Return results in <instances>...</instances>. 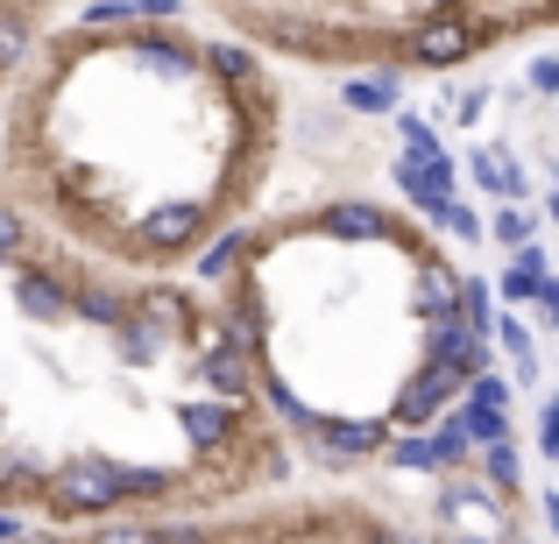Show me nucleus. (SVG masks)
I'll use <instances>...</instances> for the list:
<instances>
[{
    "label": "nucleus",
    "instance_id": "1",
    "mask_svg": "<svg viewBox=\"0 0 559 544\" xmlns=\"http://www.w3.org/2000/svg\"><path fill=\"white\" fill-rule=\"evenodd\" d=\"M43 503H50L57 517H99V523H107L114 509H121V503H135V495H128V467H121V460L79 452V460H64V467L50 474Z\"/></svg>",
    "mask_w": 559,
    "mask_h": 544
},
{
    "label": "nucleus",
    "instance_id": "2",
    "mask_svg": "<svg viewBox=\"0 0 559 544\" xmlns=\"http://www.w3.org/2000/svg\"><path fill=\"white\" fill-rule=\"evenodd\" d=\"M489 333H475L467 318H439V326H425V361L439 367V375H453L467 389L475 375H489Z\"/></svg>",
    "mask_w": 559,
    "mask_h": 544
},
{
    "label": "nucleus",
    "instance_id": "3",
    "mask_svg": "<svg viewBox=\"0 0 559 544\" xmlns=\"http://www.w3.org/2000/svg\"><path fill=\"white\" fill-rule=\"evenodd\" d=\"M503 503H510V495H496L489 481H467V474L439 488V517H447V523H461V537H510Z\"/></svg>",
    "mask_w": 559,
    "mask_h": 544
},
{
    "label": "nucleus",
    "instance_id": "4",
    "mask_svg": "<svg viewBox=\"0 0 559 544\" xmlns=\"http://www.w3.org/2000/svg\"><path fill=\"white\" fill-rule=\"evenodd\" d=\"M205 233V205L199 198H164L135 219V247L142 255H185L191 241Z\"/></svg>",
    "mask_w": 559,
    "mask_h": 544
},
{
    "label": "nucleus",
    "instance_id": "5",
    "mask_svg": "<svg viewBox=\"0 0 559 544\" xmlns=\"http://www.w3.org/2000/svg\"><path fill=\"white\" fill-rule=\"evenodd\" d=\"M453 396H461V382H453V375H439V367L425 361L418 375H411L404 389H396L390 424H396V432H432V424L447 418V403H453Z\"/></svg>",
    "mask_w": 559,
    "mask_h": 544
},
{
    "label": "nucleus",
    "instance_id": "6",
    "mask_svg": "<svg viewBox=\"0 0 559 544\" xmlns=\"http://www.w3.org/2000/svg\"><path fill=\"white\" fill-rule=\"evenodd\" d=\"M8 290H14V312H22L28 326H64V318H79V290H64V276H50V269H14Z\"/></svg>",
    "mask_w": 559,
    "mask_h": 544
},
{
    "label": "nucleus",
    "instance_id": "7",
    "mask_svg": "<svg viewBox=\"0 0 559 544\" xmlns=\"http://www.w3.org/2000/svg\"><path fill=\"white\" fill-rule=\"evenodd\" d=\"M312 446H319V460H376V452H390V424H376V418H319Z\"/></svg>",
    "mask_w": 559,
    "mask_h": 544
},
{
    "label": "nucleus",
    "instance_id": "8",
    "mask_svg": "<svg viewBox=\"0 0 559 544\" xmlns=\"http://www.w3.org/2000/svg\"><path fill=\"white\" fill-rule=\"evenodd\" d=\"M461 290H467V276H453L447 262L425 247V255H418V290H411V312H418L425 326H439V318H461Z\"/></svg>",
    "mask_w": 559,
    "mask_h": 544
},
{
    "label": "nucleus",
    "instance_id": "9",
    "mask_svg": "<svg viewBox=\"0 0 559 544\" xmlns=\"http://www.w3.org/2000/svg\"><path fill=\"white\" fill-rule=\"evenodd\" d=\"M396 191H404L425 219L447 227V213H453V164H411V156H396Z\"/></svg>",
    "mask_w": 559,
    "mask_h": 544
},
{
    "label": "nucleus",
    "instance_id": "10",
    "mask_svg": "<svg viewBox=\"0 0 559 544\" xmlns=\"http://www.w3.org/2000/svg\"><path fill=\"white\" fill-rule=\"evenodd\" d=\"M199 375H205V389H213L219 403H234V410L248 403V389H262V367H255V354H241V347H227V340H219L213 354L199 361Z\"/></svg>",
    "mask_w": 559,
    "mask_h": 544
},
{
    "label": "nucleus",
    "instance_id": "11",
    "mask_svg": "<svg viewBox=\"0 0 559 544\" xmlns=\"http://www.w3.org/2000/svg\"><path fill=\"white\" fill-rule=\"evenodd\" d=\"M475 28L461 22V14H439V22H425L418 36H411V64H425V71H447V64H461L467 50H475Z\"/></svg>",
    "mask_w": 559,
    "mask_h": 544
},
{
    "label": "nucleus",
    "instance_id": "12",
    "mask_svg": "<svg viewBox=\"0 0 559 544\" xmlns=\"http://www.w3.org/2000/svg\"><path fill=\"white\" fill-rule=\"evenodd\" d=\"M319 233H326V241H390V219L376 213L369 198H341V205H326V213H319Z\"/></svg>",
    "mask_w": 559,
    "mask_h": 544
},
{
    "label": "nucleus",
    "instance_id": "13",
    "mask_svg": "<svg viewBox=\"0 0 559 544\" xmlns=\"http://www.w3.org/2000/svg\"><path fill=\"white\" fill-rule=\"evenodd\" d=\"M128 57H135L150 78H170V85L199 71V50H191V43H178V36H135V43H128Z\"/></svg>",
    "mask_w": 559,
    "mask_h": 544
},
{
    "label": "nucleus",
    "instance_id": "14",
    "mask_svg": "<svg viewBox=\"0 0 559 544\" xmlns=\"http://www.w3.org/2000/svg\"><path fill=\"white\" fill-rule=\"evenodd\" d=\"M475 184L489 191V198H510V205L532 198V184H524V164H518L510 149H475Z\"/></svg>",
    "mask_w": 559,
    "mask_h": 544
},
{
    "label": "nucleus",
    "instance_id": "15",
    "mask_svg": "<svg viewBox=\"0 0 559 544\" xmlns=\"http://www.w3.org/2000/svg\"><path fill=\"white\" fill-rule=\"evenodd\" d=\"M178 424L199 452H219L234 438V403H178Z\"/></svg>",
    "mask_w": 559,
    "mask_h": 544
},
{
    "label": "nucleus",
    "instance_id": "16",
    "mask_svg": "<svg viewBox=\"0 0 559 544\" xmlns=\"http://www.w3.org/2000/svg\"><path fill=\"white\" fill-rule=\"evenodd\" d=\"M341 107L347 113H396V107H404V85H396L390 71H376V78H347Z\"/></svg>",
    "mask_w": 559,
    "mask_h": 544
},
{
    "label": "nucleus",
    "instance_id": "17",
    "mask_svg": "<svg viewBox=\"0 0 559 544\" xmlns=\"http://www.w3.org/2000/svg\"><path fill=\"white\" fill-rule=\"evenodd\" d=\"M390 467H396V474H404V467H411V474H453L432 432H396L390 438Z\"/></svg>",
    "mask_w": 559,
    "mask_h": 544
},
{
    "label": "nucleus",
    "instance_id": "18",
    "mask_svg": "<svg viewBox=\"0 0 559 544\" xmlns=\"http://www.w3.org/2000/svg\"><path fill=\"white\" fill-rule=\"evenodd\" d=\"M79 318H85V326H107V333H121L128 318H135V304H128V298H114L107 283H93V290H79Z\"/></svg>",
    "mask_w": 559,
    "mask_h": 544
},
{
    "label": "nucleus",
    "instance_id": "19",
    "mask_svg": "<svg viewBox=\"0 0 559 544\" xmlns=\"http://www.w3.org/2000/svg\"><path fill=\"white\" fill-rule=\"evenodd\" d=\"M496 340H503V354H510V382H518V389H532V382H538V347H532V333H524L518 318H503V326H496Z\"/></svg>",
    "mask_w": 559,
    "mask_h": 544
},
{
    "label": "nucleus",
    "instance_id": "20",
    "mask_svg": "<svg viewBox=\"0 0 559 544\" xmlns=\"http://www.w3.org/2000/svg\"><path fill=\"white\" fill-rule=\"evenodd\" d=\"M114 340H121V361H128V367H150V361H156V354H164V347H170V333H156L150 318L135 312V318H128L121 333H114Z\"/></svg>",
    "mask_w": 559,
    "mask_h": 544
},
{
    "label": "nucleus",
    "instance_id": "21",
    "mask_svg": "<svg viewBox=\"0 0 559 544\" xmlns=\"http://www.w3.org/2000/svg\"><path fill=\"white\" fill-rule=\"evenodd\" d=\"M241 262H248V233L234 227V233H219V241L199 255V276H205V283H227V276L241 269Z\"/></svg>",
    "mask_w": 559,
    "mask_h": 544
},
{
    "label": "nucleus",
    "instance_id": "22",
    "mask_svg": "<svg viewBox=\"0 0 559 544\" xmlns=\"http://www.w3.org/2000/svg\"><path fill=\"white\" fill-rule=\"evenodd\" d=\"M262 396H270V410L290 424V432H305V438L319 432V410H305V403H298V389H290L284 375H262Z\"/></svg>",
    "mask_w": 559,
    "mask_h": 544
},
{
    "label": "nucleus",
    "instance_id": "23",
    "mask_svg": "<svg viewBox=\"0 0 559 544\" xmlns=\"http://www.w3.org/2000/svg\"><path fill=\"white\" fill-rule=\"evenodd\" d=\"M396 135H404V156H411V164H453L447 142L432 135V121H418V113H396Z\"/></svg>",
    "mask_w": 559,
    "mask_h": 544
},
{
    "label": "nucleus",
    "instance_id": "24",
    "mask_svg": "<svg viewBox=\"0 0 559 544\" xmlns=\"http://www.w3.org/2000/svg\"><path fill=\"white\" fill-rule=\"evenodd\" d=\"M461 424L475 446H510V410H489V403H467L461 396Z\"/></svg>",
    "mask_w": 559,
    "mask_h": 544
},
{
    "label": "nucleus",
    "instance_id": "25",
    "mask_svg": "<svg viewBox=\"0 0 559 544\" xmlns=\"http://www.w3.org/2000/svg\"><path fill=\"white\" fill-rule=\"evenodd\" d=\"M481 481H489L496 495H518V481H524V467H518V446H481Z\"/></svg>",
    "mask_w": 559,
    "mask_h": 544
},
{
    "label": "nucleus",
    "instance_id": "26",
    "mask_svg": "<svg viewBox=\"0 0 559 544\" xmlns=\"http://www.w3.org/2000/svg\"><path fill=\"white\" fill-rule=\"evenodd\" d=\"M135 312H142V318H150V326H156V333H170V340H178V333L191 326V304H185V298H170V290H150V298H142V304H135Z\"/></svg>",
    "mask_w": 559,
    "mask_h": 544
},
{
    "label": "nucleus",
    "instance_id": "27",
    "mask_svg": "<svg viewBox=\"0 0 559 544\" xmlns=\"http://www.w3.org/2000/svg\"><path fill=\"white\" fill-rule=\"evenodd\" d=\"M489 233H496L503 247H518V255H524V247H538V213H524V205H503V213L489 219Z\"/></svg>",
    "mask_w": 559,
    "mask_h": 544
},
{
    "label": "nucleus",
    "instance_id": "28",
    "mask_svg": "<svg viewBox=\"0 0 559 544\" xmlns=\"http://www.w3.org/2000/svg\"><path fill=\"white\" fill-rule=\"evenodd\" d=\"M219 340H227V347H241V354H255V347H262V304H255V298H241V312H227Z\"/></svg>",
    "mask_w": 559,
    "mask_h": 544
},
{
    "label": "nucleus",
    "instance_id": "29",
    "mask_svg": "<svg viewBox=\"0 0 559 544\" xmlns=\"http://www.w3.org/2000/svg\"><path fill=\"white\" fill-rule=\"evenodd\" d=\"M496 298H510V304H538V298H546V269H524V262H510V269L496 276Z\"/></svg>",
    "mask_w": 559,
    "mask_h": 544
},
{
    "label": "nucleus",
    "instance_id": "30",
    "mask_svg": "<svg viewBox=\"0 0 559 544\" xmlns=\"http://www.w3.org/2000/svg\"><path fill=\"white\" fill-rule=\"evenodd\" d=\"M489 304H496V283H481V276H467V290H461V318H467L475 333H496V326H503V318H496Z\"/></svg>",
    "mask_w": 559,
    "mask_h": 544
},
{
    "label": "nucleus",
    "instance_id": "31",
    "mask_svg": "<svg viewBox=\"0 0 559 544\" xmlns=\"http://www.w3.org/2000/svg\"><path fill=\"white\" fill-rule=\"evenodd\" d=\"M85 544H164V523H128V517L114 523V517H107Z\"/></svg>",
    "mask_w": 559,
    "mask_h": 544
},
{
    "label": "nucleus",
    "instance_id": "32",
    "mask_svg": "<svg viewBox=\"0 0 559 544\" xmlns=\"http://www.w3.org/2000/svg\"><path fill=\"white\" fill-rule=\"evenodd\" d=\"M205 64H213L219 71V78H255V57H248V50H234V43H213V50H205Z\"/></svg>",
    "mask_w": 559,
    "mask_h": 544
},
{
    "label": "nucleus",
    "instance_id": "33",
    "mask_svg": "<svg viewBox=\"0 0 559 544\" xmlns=\"http://www.w3.org/2000/svg\"><path fill=\"white\" fill-rule=\"evenodd\" d=\"M128 495H135V503H156V495H170V474L164 467H128Z\"/></svg>",
    "mask_w": 559,
    "mask_h": 544
},
{
    "label": "nucleus",
    "instance_id": "34",
    "mask_svg": "<svg viewBox=\"0 0 559 544\" xmlns=\"http://www.w3.org/2000/svg\"><path fill=\"white\" fill-rule=\"evenodd\" d=\"M461 396H467V403H489V410H510V382L503 375H475Z\"/></svg>",
    "mask_w": 559,
    "mask_h": 544
},
{
    "label": "nucleus",
    "instance_id": "35",
    "mask_svg": "<svg viewBox=\"0 0 559 544\" xmlns=\"http://www.w3.org/2000/svg\"><path fill=\"white\" fill-rule=\"evenodd\" d=\"M22 241H28V227H22V213H14L8 198H0V262H14L22 255Z\"/></svg>",
    "mask_w": 559,
    "mask_h": 544
},
{
    "label": "nucleus",
    "instance_id": "36",
    "mask_svg": "<svg viewBox=\"0 0 559 544\" xmlns=\"http://www.w3.org/2000/svg\"><path fill=\"white\" fill-rule=\"evenodd\" d=\"M85 22L107 28V22H142V0H99V8H85Z\"/></svg>",
    "mask_w": 559,
    "mask_h": 544
},
{
    "label": "nucleus",
    "instance_id": "37",
    "mask_svg": "<svg viewBox=\"0 0 559 544\" xmlns=\"http://www.w3.org/2000/svg\"><path fill=\"white\" fill-rule=\"evenodd\" d=\"M538 452H546V460H559V396H546V403H538Z\"/></svg>",
    "mask_w": 559,
    "mask_h": 544
},
{
    "label": "nucleus",
    "instance_id": "38",
    "mask_svg": "<svg viewBox=\"0 0 559 544\" xmlns=\"http://www.w3.org/2000/svg\"><path fill=\"white\" fill-rule=\"evenodd\" d=\"M22 50H28V22H22V14H8V22H0V64H14Z\"/></svg>",
    "mask_w": 559,
    "mask_h": 544
},
{
    "label": "nucleus",
    "instance_id": "39",
    "mask_svg": "<svg viewBox=\"0 0 559 544\" xmlns=\"http://www.w3.org/2000/svg\"><path fill=\"white\" fill-rule=\"evenodd\" d=\"M532 93L559 99V57H538V64H532Z\"/></svg>",
    "mask_w": 559,
    "mask_h": 544
},
{
    "label": "nucleus",
    "instance_id": "40",
    "mask_svg": "<svg viewBox=\"0 0 559 544\" xmlns=\"http://www.w3.org/2000/svg\"><path fill=\"white\" fill-rule=\"evenodd\" d=\"M481 107H489V93H453V121H481Z\"/></svg>",
    "mask_w": 559,
    "mask_h": 544
},
{
    "label": "nucleus",
    "instance_id": "41",
    "mask_svg": "<svg viewBox=\"0 0 559 544\" xmlns=\"http://www.w3.org/2000/svg\"><path fill=\"white\" fill-rule=\"evenodd\" d=\"M447 227H453V233H461V241H481V233H489V227H481V219H475V213H467V205H453V213H447Z\"/></svg>",
    "mask_w": 559,
    "mask_h": 544
},
{
    "label": "nucleus",
    "instance_id": "42",
    "mask_svg": "<svg viewBox=\"0 0 559 544\" xmlns=\"http://www.w3.org/2000/svg\"><path fill=\"white\" fill-rule=\"evenodd\" d=\"M164 544H213L199 523H164Z\"/></svg>",
    "mask_w": 559,
    "mask_h": 544
},
{
    "label": "nucleus",
    "instance_id": "43",
    "mask_svg": "<svg viewBox=\"0 0 559 544\" xmlns=\"http://www.w3.org/2000/svg\"><path fill=\"white\" fill-rule=\"evenodd\" d=\"M22 537H28V523L14 517V509H0V544H22Z\"/></svg>",
    "mask_w": 559,
    "mask_h": 544
},
{
    "label": "nucleus",
    "instance_id": "44",
    "mask_svg": "<svg viewBox=\"0 0 559 544\" xmlns=\"http://www.w3.org/2000/svg\"><path fill=\"white\" fill-rule=\"evenodd\" d=\"M178 8H185V0H142V22H170Z\"/></svg>",
    "mask_w": 559,
    "mask_h": 544
},
{
    "label": "nucleus",
    "instance_id": "45",
    "mask_svg": "<svg viewBox=\"0 0 559 544\" xmlns=\"http://www.w3.org/2000/svg\"><path fill=\"white\" fill-rule=\"evenodd\" d=\"M369 544H432V537H418V531H376Z\"/></svg>",
    "mask_w": 559,
    "mask_h": 544
},
{
    "label": "nucleus",
    "instance_id": "46",
    "mask_svg": "<svg viewBox=\"0 0 559 544\" xmlns=\"http://www.w3.org/2000/svg\"><path fill=\"white\" fill-rule=\"evenodd\" d=\"M546 523H552V537H559V495H546Z\"/></svg>",
    "mask_w": 559,
    "mask_h": 544
},
{
    "label": "nucleus",
    "instance_id": "47",
    "mask_svg": "<svg viewBox=\"0 0 559 544\" xmlns=\"http://www.w3.org/2000/svg\"><path fill=\"white\" fill-rule=\"evenodd\" d=\"M22 544H71V537H50V531H28Z\"/></svg>",
    "mask_w": 559,
    "mask_h": 544
},
{
    "label": "nucleus",
    "instance_id": "48",
    "mask_svg": "<svg viewBox=\"0 0 559 544\" xmlns=\"http://www.w3.org/2000/svg\"><path fill=\"white\" fill-rule=\"evenodd\" d=\"M546 219H559V191H546Z\"/></svg>",
    "mask_w": 559,
    "mask_h": 544
},
{
    "label": "nucleus",
    "instance_id": "49",
    "mask_svg": "<svg viewBox=\"0 0 559 544\" xmlns=\"http://www.w3.org/2000/svg\"><path fill=\"white\" fill-rule=\"evenodd\" d=\"M453 544H496V537H453Z\"/></svg>",
    "mask_w": 559,
    "mask_h": 544
},
{
    "label": "nucleus",
    "instance_id": "50",
    "mask_svg": "<svg viewBox=\"0 0 559 544\" xmlns=\"http://www.w3.org/2000/svg\"><path fill=\"white\" fill-rule=\"evenodd\" d=\"M503 544H524V537H503Z\"/></svg>",
    "mask_w": 559,
    "mask_h": 544
}]
</instances>
